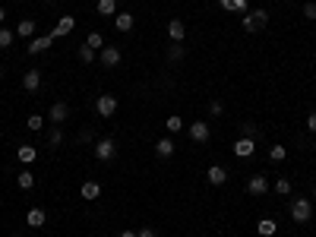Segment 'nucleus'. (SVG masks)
Returning a JSON list of instances; mask_svg holds the SVG:
<instances>
[{
    "label": "nucleus",
    "mask_w": 316,
    "mask_h": 237,
    "mask_svg": "<svg viewBox=\"0 0 316 237\" xmlns=\"http://www.w3.org/2000/svg\"><path fill=\"white\" fill-rule=\"evenodd\" d=\"M266 23H269V13H266V10H247V13H244V29H247V32L266 29Z\"/></svg>",
    "instance_id": "obj_1"
},
{
    "label": "nucleus",
    "mask_w": 316,
    "mask_h": 237,
    "mask_svg": "<svg viewBox=\"0 0 316 237\" xmlns=\"http://www.w3.org/2000/svg\"><path fill=\"white\" fill-rule=\"evenodd\" d=\"M291 218H294V222H310V218H313V206H310V199H294V203H291Z\"/></svg>",
    "instance_id": "obj_2"
},
{
    "label": "nucleus",
    "mask_w": 316,
    "mask_h": 237,
    "mask_svg": "<svg viewBox=\"0 0 316 237\" xmlns=\"http://www.w3.org/2000/svg\"><path fill=\"white\" fill-rule=\"evenodd\" d=\"M67 117H70V104H67V101H54L51 111H48V120H51L54 126H60Z\"/></svg>",
    "instance_id": "obj_3"
},
{
    "label": "nucleus",
    "mask_w": 316,
    "mask_h": 237,
    "mask_svg": "<svg viewBox=\"0 0 316 237\" xmlns=\"http://www.w3.org/2000/svg\"><path fill=\"white\" fill-rule=\"evenodd\" d=\"M95 111H98L101 117H114V111H117V98H114V95H98Z\"/></svg>",
    "instance_id": "obj_4"
},
{
    "label": "nucleus",
    "mask_w": 316,
    "mask_h": 237,
    "mask_svg": "<svg viewBox=\"0 0 316 237\" xmlns=\"http://www.w3.org/2000/svg\"><path fill=\"white\" fill-rule=\"evenodd\" d=\"M114 152H117L114 139H98V142H95V158H98V161H111V158H114Z\"/></svg>",
    "instance_id": "obj_5"
},
{
    "label": "nucleus",
    "mask_w": 316,
    "mask_h": 237,
    "mask_svg": "<svg viewBox=\"0 0 316 237\" xmlns=\"http://www.w3.org/2000/svg\"><path fill=\"white\" fill-rule=\"evenodd\" d=\"M256 152V139H250V136H240L237 142H234V155L237 158H250Z\"/></svg>",
    "instance_id": "obj_6"
},
{
    "label": "nucleus",
    "mask_w": 316,
    "mask_h": 237,
    "mask_svg": "<svg viewBox=\"0 0 316 237\" xmlns=\"http://www.w3.org/2000/svg\"><path fill=\"white\" fill-rule=\"evenodd\" d=\"M73 29H76V19H73V16H60V23L54 26V32H51V38L57 41V38H64V35H70Z\"/></svg>",
    "instance_id": "obj_7"
},
{
    "label": "nucleus",
    "mask_w": 316,
    "mask_h": 237,
    "mask_svg": "<svg viewBox=\"0 0 316 237\" xmlns=\"http://www.w3.org/2000/svg\"><path fill=\"white\" fill-rule=\"evenodd\" d=\"M247 190H250V196H263V193H269V180L263 174H253L247 180Z\"/></svg>",
    "instance_id": "obj_8"
},
{
    "label": "nucleus",
    "mask_w": 316,
    "mask_h": 237,
    "mask_svg": "<svg viewBox=\"0 0 316 237\" xmlns=\"http://www.w3.org/2000/svg\"><path fill=\"white\" fill-rule=\"evenodd\" d=\"M190 139L193 142H209V123L206 120H193L190 123Z\"/></svg>",
    "instance_id": "obj_9"
},
{
    "label": "nucleus",
    "mask_w": 316,
    "mask_h": 237,
    "mask_svg": "<svg viewBox=\"0 0 316 237\" xmlns=\"http://www.w3.org/2000/svg\"><path fill=\"white\" fill-rule=\"evenodd\" d=\"M101 63H104V67H117V63H120V48L104 45V48H101Z\"/></svg>",
    "instance_id": "obj_10"
},
{
    "label": "nucleus",
    "mask_w": 316,
    "mask_h": 237,
    "mask_svg": "<svg viewBox=\"0 0 316 237\" xmlns=\"http://www.w3.org/2000/svg\"><path fill=\"white\" fill-rule=\"evenodd\" d=\"M51 45H54L51 35H41V38H29V54H45Z\"/></svg>",
    "instance_id": "obj_11"
},
{
    "label": "nucleus",
    "mask_w": 316,
    "mask_h": 237,
    "mask_svg": "<svg viewBox=\"0 0 316 237\" xmlns=\"http://www.w3.org/2000/svg\"><path fill=\"white\" fill-rule=\"evenodd\" d=\"M16 158H19L23 165H35V158H38V149H35V145H19V149H16Z\"/></svg>",
    "instance_id": "obj_12"
},
{
    "label": "nucleus",
    "mask_w": 316,
    "mask_h": 237,
    "mask_svg": "<svg viewBox=\"0 0 316 237\" xmlns=\"http://www.w3.org/2000/svg\"><path fill=\"white\" fill-rule=\"evenodd\" d=\"M23 85L29 89V92H35V89L41 85V70H26V76H23Z\"/></svg>",
    "instance_id": "obj_13"
},
{
    "label": "nucleus",
    "mask_w": 316,
    "mask_h": 237,
    "mask_svg": "<svg viewBox=\"0 0 316 237\" xmlns=\"http://www.w3.org/2000/svg\"><path fill=\"white\" fill-rule=\"evenodd\" d=\"M168 35H171V41H183V35H187L183 19H171V23H168Z\"/></svg>",
    "instance_id": "obj_14"
},
{
    "label": "nucleus",
    "mask_w": 316,
    "mask_h": 237,
    "mask_svg": "<svg viewBox=\"0 0 316 237\" xmlns=\"http://www.w3.org/2000/svg\"><path fill=\"white\" fill-rule=\"evenodd\" d=\"M79 193H82V199H86V203H92V199H98V196H101V187L95 184V180H86Z\"/></svg>",
    "instance_id": "obj_15"
},
{
    "label": "nucleus",
    "mask_w": 316,
    "mask_h": 237,
    "mask_svg": "<svg viewBox=\"0 0 316 237\" xmlns=\"http://www.w3.org/2000/svg\"><path fill=\"white\" fill-rule=\"evenodd\" d=\"M225 180H228V171L221 168V165H212V168H209V184H212V187H221Z\"/></svg>",
    "instance_id": "obj_16"
},
{
    "label": "nucleus",
    "mask_w": 316,
    "mask_h": 237,
    "mask_svg": "<svg viewBox=\"0 0 316 237\" xmlns=\"http://www.w3.org/2000/svg\"><path fill=\"white\" fill-rule=\"evenodd\" d=\"M155 155H158V158H171V155H174V139H168V136H164V139H158V145H155Z\"/></svg>",
    "instance_id": "obj_17"
},
{
    "label": "nucleus",
    "mask_w": 316,
    "mask_h": 237,
    "mask_svg": "<svg viewBox=\"0 0 316 237\" xmlns=\"http://www.w3.org/2000/svg\"><path fill=\"white\" fill-rule=\"evenodd\" d=\"M26 222H29V228H41V225L48 222V215H45V209H29Z\"/></svg>",
    "instance_id": "obj_18"
},
{
    "label": "nucleus",
    "mask_w": 316,
    "mask_h": 237,
    "mask_svg": "<svg viewBox=\"0 0 316 237\" xmlns=\"http://www.w3.org/2000/svg\"><path fill=\"white\" fill-rule=\"evenodd\" d=\"M114 26H117V32H130V29H133V13H117Z\"/></svg>",
    "instance_id": "obj_19"
},
{
    "label": "nucleus",
    "mask_w": 316,
    "mask_h": 237,
    "mask_svg": "<svg viewBox=\"0 0 316 237\" xmlns=\"http://www.w3.org/2000/svg\"><path fill=\"white\" fill-rule=\"evenodd\" d=\"M48 145H51V149H60V145H64V130H60V126H51V130H48Z\"/></svg>",
    "instance_id": "obj_20"
},
{
    "label": "nucleus",
    "mask_w": 316,
    "mask_h": 237,
    "mask_svg": "<svg viewBox=\"0 0 316 237\" xmlns=\"http://www.w3.org/2000/svg\"><path fill=\"white\" fill-rule=\"evenodd\" d=\"M16 184H19V190H32V187H35V174H32V171H19Z\"/></svg>",
    "instance_id": "obj_21"
},
{
    "label": "nucleus",
    "mask_w": 316,
    "mask_h": 237,
    "mask_svg": "<svg viewBox=\"0 0 316 237\" xmlns=\"http://www.w3.org/2000/svg\"><path fill=\"white\" fill-rule=\"evenodd\" d=\"M275 231H278V225L272 218H263V222H259V237H275Z\"/></svg>",
    "instance_id": "obj_22"
},
{
    "label": "nucleus",
    "mask_w": 316,
    "mask_h": 237,
    "mask_svg": "<svg viewBox=\"0 0 316 237\" xmlns=\"http://www.w3.org/2000/svg\"><path fill=\"white\" fill-rule=\"evenodd\" d=\"M16 35H23V38H32V35H35V19H23L19 26H16Z\"/></svg>",
    "instance_id": "obj_23"
},
{
    "label": "nucleus",
    "mask_w": 316,
    "mask_h": 237,
    "mask_svg": "<svg viewBox=\"0 0 316 237\" xmlns=\"http://www.w3.org/2000/svg\"><path fill=\"white\" fill-rule=\"evenodd\" d=\"M98 13L101 16H117V0H98Z\"/></svg>",
    "instance_id": "obj_24"
},
{
    "label": "nucleus",
    "mask_w": 316,
    "mask_h": 237,
    "mask_svg": "<svg viewBox=\"0 0 316 237\" xmlns=\"http://www.w3.org/2000/svg\"><path fill=\"white\" fill-rule=\"evenodd\" d=\"M86 45H89L92 51H101V48H104V38H101V32H89V38H86Z\"/></svg>",
    "instance_id": "obj_25"
},
{
    "label": "nucleus",
    "mask_w": 316,
    "mask_h": 237,
    "mask_svg": "<svg viewBox=\"0 0 316 237\" xmlns=\"http://www.w3.org/2000/svg\"><path fill=\"white\" fill-rule=\"evenodd\" d=\"M183 54H187V48H183L180 41H174V45L168 48V60H180V57H183Z\"/></svg>",
    "instance_id": "obj_26"
},
{
    "label": "nucleus",
    "mask_w": 316,
    "mask_h": 237,
    "mask_svg": "<svg viewBox=\"0 0 316 237\" xmlns=\"http://www.w3.org/2000/svg\"><path fill=\"white\" fill-rule=\"evenodd\" d=\"M164 126H168V130H171V133H180V130H183V117H177V114H171L168 120H164Z\"/></svg>",
    "instance_id": "obj_27"
},
{
    "label": "nucleus",
    "mask_w": 316,
    "mask_h": 237,
    "mask_svg": "<svg viewBox=\"0 0 316 237\" xmlns=\"http://www.w3.org/2000/svg\"><path fill=\"white\" fill-rule=\"evenodd\" d=\"M26 126H29V130H41V126H45V117H41V114H29Z\"/></svg>",
    "instance_id": "obj_28"
},
{
    "label": "nucleus",
    "mask_w": 316,
    "mask_h": 237,
    "mask_svg": "<svg viewBox=\"0 0 316 237\" xmlns=\"http://www.w3.org/2000/svg\"><path fill=\"white\" fill-rule=\"evenodd\" d=\"M285 155H288L285 145H272V149H269V158H272V161H285Z\"/></svg>",
    "instance_id": "obj_29"
},
{
    "label": "nucleus",
    "mask_w": 316,
    "mask_h": 237,
    "mask_svg": "<svg viewBox=\"0 0 316 237\" xmlns=\"http://www.w3.org/2000/svg\"><path fill=\"white\" fill-rule=\"evenodd\" d=\"M275 193H278V196H288V193H291V180H285V177L275 180Z\"/></svg>",
    "instance_id": "obj_30"
},
{
    "label": "nucleus",
    "mask_w": 316,
    "mask_h": 237,
    "mask_svg": "<svg viewBox=\"0 0 316 237\" xmlns=\"http://www.w3.org/2000/svg\"><path fill=\"white\" fill-rule=\"evenodd\" d=\"M79 60H82V63H92V60H95V51H92L89 45H82V48H79Z\"/></svg>",
    "instance_id": "obj_31"
},
{
    "label": "nucleus",
    "mask_w": 316,
    "mask_h": 237,
    "mask_svg": "<svg viewBox=\"0 0 316 237\" xmlns=\"http://www.w3.org/2000/svg\"><path fill=\"white\" fill-rule=\"evenodd\" d=\"M10 45H13V32L0 26V48H10Z\"/></svg>",
    "instance_id": "obj_32"
},
{
    "label": "nucleus",
    "mask_w": 316,
    "mask_h": 237,
    "mask_svg": "<svg viewBox=\"0 0 316 237\" xmlns=\"http://www.w3.org/2000/svg\"><path fill=\"white\" fill-rule=\"evenodd\" d=\"M244 136H250V139H256V136H259V126H256L253 120H247V123H244Z\"/></svg>",
    "instance_id": "obj_33"
},
{
    "label": "nucleus",
    "mask_w": 316,
    "mask_h": 237,
    "mask_svg": "<svg viewBox=\"0 0 316 237\" xmlns=\"http://www.w3.org/2000/svg\"><path fill=\"white\" fill-rule=\"evenodd\" d=\"M304 16H307V19H316V4H313V0L304 7Z\"/></svg>",
    "instance_id": "obj_34"
},
{
    "label": "nucleus",
    "mask_w": 316,
    "mask_h": 237,
    "mask_svg": "<svg viewBox=\"0 0 316 237\" xmlns=\"http://www.w3.org/2000/svg\"><path fill=\"white\" fill-rule=\"evenodd\" d=\"M209 111H212V114H215V117H218V114H221V111H225V104H221V101H218V98H215V101H212V104H209Z\"/></svg>",
    "instance_id": "obj_35"
},
{
    "label": "nucleus",
    "mask_w": 316,
    "mask_h": 237,
    "mask_svg": "<svg viewBox=\"0 0 316 237\" xmlns=\"http://www.w3.org/2000/svg\"><path fill=\"white\" fill-rule=\"evenodd\" d=\"M307 126H310V133H316V111H310V117H307Z\"/></svg>",
    "instance_id": "obj_36"
},
{
    "label": "nucleus",
    "mask_w": 316,
    "mask_h": 237,
    "mask_svg": "<svg viewBox=\"0 0 316 237\" xmlns=\"http://www.w3.org/2000/svg\"><path fill=\"white\" fill-rule=\"evenodd\" d=\"M79 142H92V130H82V133H79Z\"/></svg>",
    "instance_id": "obj_37"
},
{
    "label": "nucleus",
    "mask_w": 316,
    "mask_h": 237,
    "mask_svg": "<svg viewBox=\"0 0 316 237\" xmlns=\"http://www.w3.org/2000/svg\"><path fill=\"white\" fill-rule=\"evenodd\" d=\"M136 237H155V231H152V228H142V231H139Z\"/></svg>",
    "instance_id": "obj_38"
},
{
    "label": "nucleus",
    "mask_w": 316,
    "mask_h": 237,
    "mask_svg": "<svg viewBox=\"0 0 316 237\" xmlns=\"http://www.w3.org/2000/svg\"><path fill=\"white\" fill-rule=\"evenodd\" d=\"M4 19H7V10H4V7H0V26H4Z\"/></svg>",
    "instance_id": "obj_39"
},
{
    "label": "nucleus",
    "mask_w": 316,
    "mask_h": 237,
    "mask_svg": "<svg viewBox=\"0 0 316 237\" xmlns=\"http://www.w3.org/2000/svg\"><path fill=\"white\" fill-rule=\"evenodd\" d=\"M120 237H136V234L133 231H120Z\"/></svg>",
    "instance_id": "obj_40"
},
{
    "label": "nucleus",
    "mask_w": 316,
    "mask_h": 237,
    "mask_svg": "<svg viewBox=\"0 0 316 237\" xmlns=\"http://www.w3.org/2000/svg\"><path fill=\"white\" fill-rule=\"evenodd\" d=\"M0 79H4V67H0Z\"/></svg>",
    "instance_id": "obj_41"
},
{
    "label": "nucleus",
    "mask_w": 316,
    "mask_h": 237,
    "mask_svg": "<svg viewBox=\"0 0 316 237\" xmlns=\"http://www.w3.org/2000/svg\"><path fill=\"white\" fill-rule=\"evenodd\" d=\"M313 196H316V187H313Z\"/></svg>",
    "instance_id": "obj_42"
},
{
    "label": "nucleus",
    "mask_w": 316,
    "mask_h": 237,
    "mask_svg": "<svg viewBox=\"0 0 316 237\" xmlns=\"http://www.w3.org/2000/svg\"><path fill=\"white\" fill-rule=\"evenodd\" d=\"M313 149H316V145H313Z\"/></svg>",
    "instance_id": "obj_43"
}]
</instances>
